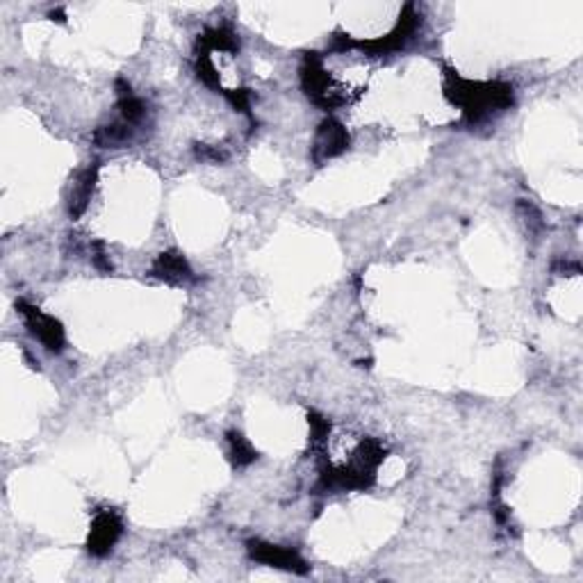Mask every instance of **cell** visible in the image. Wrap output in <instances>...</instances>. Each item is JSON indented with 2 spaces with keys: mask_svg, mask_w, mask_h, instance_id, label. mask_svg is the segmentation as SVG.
<instances>
[{
  "mask_svg": "<svg viewBox=\"0 0 583 583\" xmlns=\"http://www.w3.org/2000/svg\"><path fill=\"white\" fill-rule=\"evenodd\" d=\"M19 308H21V313H23L25 322H28L30 331H32L34 335H37V340L41 344H44L46 349H50V351H59V349L64 347L62 323L55 322L53 317L44 314L41 310L32 308V305L21 304Z\"/></svg>",
  "mask_w": 583,
  "mask_h": 583,
  "instance_id": "1",
  "label": "cell"
},
{
  "mask_svg": "<svg viewBox=\"0 0 583 583\" xmlns=\"http://www.w3.org/2000/svg\"><path fill=\"white\" fill-rule=\"evenodd\" d=\"M121 535V520L114 513L105 511L94 520L92 535H89V551L96 556L107 554L112 550V545L116 542V538Z\"/></svg>",
  "mask_w": 583,
  "mask_h": 583,
  "instance_id": "2",
  "label": "cell"
},
{
  "mask_svg": "<svg viewBox=\"0 0 583 583\" xmlns=\"http://www.w3.org/2000/svg\"><path fill=\"white\" fill-rule=\"evenodd\" d=\"M349 146V135L338 121H326L322 123L317 132V140H314V159L322 162V159L335 158L338 153H342Z\"/></svg>",
  "mask_w": 583,
  "mask_h": 583,
  "instance_id": "3",
  "label": "cell"
},
{
  "mask_svg": "<svg viewBox=\"0 0 583 583\" xmlns=\"http://www.w3.org/2000/svg\"><path fill=\"white\" fill-rule=\"evenodd\" d=\"M249 551H251L253 559L265 565H276V568L292 569V572H305L304 560H301L295 551L283 550V547L267 545V542L256 540V542H249Z\"/></svg>",
  "mask_w": 583,
  "mask_h": 583,
  "instance_id": "4",
  "label": "cell"
},
{
  "mask_svg": "<svg viewBox=\"0 0 583 583\" xmlns=\"http://www.w3.org/2000/svg\"><path fill=\"white\" fill-rule=\"evenodd\" d=\"M153 274L159 276V278L169 280V283H185V280H192V269H189L187 260L183 256H176V253H167V256H159L158 262L153 267Z\"/></svg>",
  "mask_w": 583,
  "mask_h": 583,
  "instance_id": "5",
  "label": "cell"
},
{
  "mask_svg": "<svg viewBox=\"0 0 583 583\" xmlns=\"http://www.w3.org/2000/svg\"><path fill=\"white\" fill-rule=\"evenodd\" d=\"M94 178H96V169H89L82 174L80 183L76 185V192H73V196H71V214H80L82 210H85L89 196H92Z\"/></svg>",
  "mask_w": 583,
  "mask_h": 583,
  "instance_id": "6",
  "label": "cell"
},
{
  "mask_svg": "<svg viewBox=\"0 0 583 583\" xmlns=\"http://www.w3.org/2000/svg\"><path fill=\"white\" fill-rule=\"evenodd\" d=\"M228 440H231V453H232V460H235L237 465H249L256 460V451H253V447L249 442H246L241 435L237 433H231L228 435Z\"/></svg>",
  "mask_w": 583,
  "mask_h": 583,
  "instance_id": "7",
  "label": "cell"
}]
</instances>
